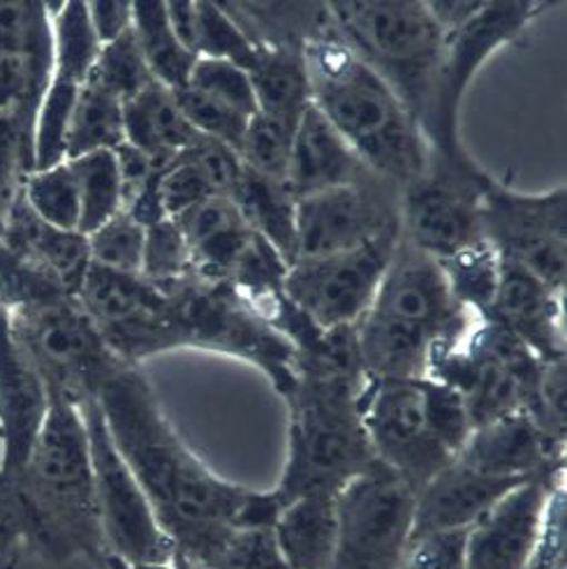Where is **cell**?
Masks as SVG:
<instances>
[{"label": "cell", "instance_id": "6da1fadb", "mask_svg": "<svg viewBox=\"0 0 567 569\" xmlns=\"http://www.w3.org/2000/svg\"><path fill=\"white\" fill-rule=\"evenodd\" d=\"M109 436L177 547V562L209 565L237 526L250 489L218 477L179 438L158 398L126 366L98 393Z\"/></svg>", "mask_w": 567, "mask_h": 569}, {"label": "cell", "instance_id": "7a4b0ae2", "mask_svg": "<svg viewBox=\"0 0 567 569\" xmlns=\"http://www.w3.org/2000/svg\"><path fill=\"white\" fill-rule=\"evenodd\" d=\"M364 382L355 327L327 331L314 352L295 357V385L282 396L290 412L288 459L271 489L282 507L308 493H338L380 463L361 421Z\"/></svg>", "mask_w": 567, "mask_h": 569}, {"label": "cell", "instance_id": "3957f363", "mask_svg": "<svg viewBox=\"0 0 567 569\" xmlns=\"http://www.w3.org/2000/svg\"><path fill=\"white\" fill-rule=\"evenodd\" d=\"M477 316L454 295L431 254L399 237L378 292L355 327L368 378L421 380L438 355L454 348Z\"/></svg>", "mask_w": 567, "mask_h": 569}, {"label": "cell", "instance_id": "277c9868", "mask_svg": "<svg viewBox=\"0 0 567 569\" xmlns=\"http://www.w3.org/2000/svg\"><path fill=\"white\" fill-rule=\"evenodd\" d=\"M304 59L314 104L371 172L401 192L429 172L431 147L412 111L331 23L306 42Z\"/></svg>", "mask_w": 567, "mask_h": 569}, {"label": "cell", "instance_id": "5b68a950", "mask_svg": "<svg viewBox=\"0 0 567 569\" xmlns=\"http://www.w3.org/2000/svg\"><path fill=\"white\" fill-rule=\"evenodd\" d=\"M12 487L23 500L31 535L49 558L81 556L105 569L89 431L79 406L49 396L31 457Z\"/></svg>", "mask_w": 567, "mask_h": 569}, {"label": "cell", "instance_id": "8992f818", "mask_svg": "<svg viewBox=\"0 0 567 569\" xmlns=\"http://www.w3.org/2000/svg\"><path fill=\"white\" fill-rule=\"evenodd\" d=\"M331 28L412 111L421 132L434 107L445 31L427 3L352 0L327 3Z\"/></svg>", "mask_w": 567, "mask_h": 569}, {"label": "cell", "instance_id": "52a82bcc", "mask_svg": "<svg viewBox=\"0 0 567 569\" xmlns=\"http://www.w3.org/2000/svg\"><path fill=\"white\" fill-rule=\"evenodd\" d=\"M12 336L33 363L49 396L81 406L93 401L123 363L77 297L8 310Z\"/></svg>", "mask_w": 567, "mask_h": 569}, {"label": "cell", "instance_id": "ba28073f", "mask_svg": "<svg viewBox=\"0 0 567 569\" xmlns=\"http://www.w3.org/2000/svg\"><path fill=\"white\" fill-rule=\"evenodd\" d=\"M183 348L213 350L250 361L286 396L295 385V348L230 282L190 276L165 290Z\"/></svg>", "mask_w": 567, "mask_h": 569}, {"label": "cell", "instance_id": "9c48e42d", "mask_svg": "<svg viewBox=\"0 0 567 569\" xmlns=\"http://www.w3.org/2000/svg\"><path fill=\"white\" fill-rule=\"evenodd\" d=\"M338 539L331 569H399L415 526V491L382 463L336 493Z\"/></svg>", "mask_w": 567, "mask_h": 569}, {"label": "cell", "instance_id": "30bf717a", "mask_svg": "<svg viewBox=\"0 0 567 569\" xmlns=\"http://www.w3.org/2000/svg\"><path fill=\"white\" fill-rule=\"evenodd\" d=\"M79 408L89 431L93 491L107 556L126 562H177V547L113 445L98 398Z\"/></svg>", "mask_w": 567, "mask_h": 569}, {"label": "cell", "instance_id": "8fae6325", "mask_svg": "<svg viewBox=\"0 0 567 569\" xmlns=\"http://www.w3.org/2000/svg\"><path fill=\"white\" fill-rule=\"evenodd\" d=\"M545 3H487L457 31L445 33V53L438 72L434 107L424 126L431 156L466 164L472 162L459 139V107L477 70L507 42L517 40Z\"/></svg>", "mask_w": 567, "mask_h": 569}, {"label": "cell", "instance_id": "7c38bea8", "mask_svg": "<svg viewBox=\"0 0 567 569\" xmlns=\"http://www.w3.org/2000/svg\"><path fill=\"white\" fill-rule=\"evenodd\" d=\"M359 408L376 459L399 475L415 496L454 461V453L431 426L424 378L380 380L366 376Z\"/></svg>", "mask_w": 567, "mask_h": 569}, {"label": "cell", "instance_id": "4fadbf2b", "mask_svg": "<svg viewBox=\"0 0 567 569\" xmlns=\"http://www.w3.org/2000/svg\"><path fill=\"white\" fill-rule=\"evenodd\" d=\"M479 230L503 258L524 264L551 288L565 292L567 197L565 186L543 194L515 192L498 181L481 192Z\"/></svg>", "mask_w": 567, "mask_h": 569}, {"label": "cell", "instance_id": "5bb4252c", "mask_svg": "<svg viewBox=\"0 0 567 569\" xmlns=\"http://www.w3.org/2000/svg\"><path fill=\"white\" fill-rule=\"evenodd\" d=\"M77 299L96 322L105 343L128 366L183 348L167 292L147 278L91 264Z\"/></svg>", "mask_w": 567, "mask_h": 569}, {"label": "cell", "instance_id": "9a60e30c", "mask_svg": "<svg viewBox=\"0 0 567 569\" xmlns=\"http://www.w3.org/2000/svg\"><path fill=\"white\" fill-rule=\"evenodd\" d=\"M401 232L316 260H297L282 290L320 331L348 329L366 316Z\"/></svg>", "mask_w": 567, "mask_h": 569}, {"label": "cell", "instance_id": "2e32d148", "mask_svg": "<svg viewBox=\"0 0 567 569\" xmlns=\"http://www.w3.org/2000/svg\"><path fill=\"white\" fill-rule=\"evenodd\" d=\"M401 232V190L378 174L297 199V260L346 252Z\"/></svg>", "mask_w": 567, "mask_h": 569}, {"label": "cell", "instance_id": "e0dca14e", "mask_svg": "<svg viewBox=\"0 0 567 569\" xmlns=\"http://www.w3.org/2000/svg\"><path fill=\"white\" fill-rule=\"evenodd\" d=\"M489 183L475 162L431 156L429 172L401 192V237L438 262L481 239L479 199Z\"/></svg>", "mask_w": 567, "mask_h": 569}, {"label": "cell", "instance_id": "ac0fdd59", "mask_svg": "<svg viewBox=\"0 0 567 569\" xmlns=\"http://www.w3.org/2000/svg\"><path fill=\"white\" fill-rule=\"evenodd\" d=\"M565 470L519 483L468 530V569H530Z\"/></svg>", "mask_w": 567, "mask_h": 569}, {"label": "cell", "instance_id": "d6986e66", "mask_svg": "<svg viewBox=\"0 0 567 569\" xmlns=\"http://www.w3.org/2000/svg\"><path fill=\"white\" fill-rule=\"evenodd\" d=\"M49 410V391L12 336L0 306V481L12 487L31 457Z\"/></svg>", "mask_w": 567, "mask_h": 569}, {"label": "cell", "instance_id": "ffe728a7", "mask_svg": "<svg viewBox=\"0 0 567 569\" xmlns=\"http://www.w3.org/2000/svg\"><path fill=\"white\" fill-rule=\"evenodd\" d=\"M565 292L551 288L524 264L503 258L498 288L487 318L515 333L543 361L565 359Z\"/></svg>", "mask_w": 567, "mask_h": 569}, {"label": "cell", "instance_id": "44dd1931", "mask_svg": "<svg viewBox=\"0 0 567 569\" xmlns=\"http://www.w3.org/2000/svg\"><path fill=\"white\" fill-rule=\"evenodd\" d=\"M489 477L528 481L565 470V445L549 438L526 412L479 426L454 459Z\"/></svg>", "mask_w": 567, "mask_h": 569}, {"label": "cell", "instance_id": "7402d4cb", "mask_svg": "<svg viewBox=\"0 0 567 569\" xmlns=\"http://www.w3.org/2000/svg\"><path fill=\"white\" fill-rule=\"evenodd\" d=\"M519 483L524 481L489 477L466 468L459 461H451L415 496L412 537L438 530L472 528Z\"/></svg>", "mask_w": 567, "mask_h": 569}, {"label": "cell", "instance_id": "603a6c76", "mask_svg": "<svg viewBox=\"0 0 567 569\" xmlns=\"http://www.w3.org/2000/svg\"><path fill=\"white\" fill-rule=\"evenodd\" d=\"M368 174L361 158L348 141L322 117V111L310 104L299 119L292 147V162L288 188L299 199L338 186H350Z\"/></svg>", "mask_w": 567, "mask_h": 569}, {"label": "cell", "instance_id": "cb8c5ba5", "mask_svg": "<svg viewBox=\"0 0 567 569\" xmlns=\"http://www.w3.org/2000/svg\"><path fill=\"white\" fill-rule=\"evenodd\" d=\"M3 241L28 254V258L59 280L72 297H77L81 280L91 267L89 237L47 224L28 209L23 197L17 194L10 204Z\"/></svg>", "mask_w": 567, "mask_h": 569}, {"label": "cell", "instance_id": "d4e9b609", "mask_svg": "<svg viewBox=\"0 0 567 569\" xmlns=\"http://www.w3.org/2000/svg\"><path fill=\"white\" fill-rule=\"evenodd\" d=\"M123 121L128 144L145 151L158 167L172 164L202 139L186 121L175 93L158 81L123 104Z\"/></svg>", "mask_w": 567, "mask_h": 569}, {"label": "cell", "instance_id": "484cf974", "mask_svg": "<svg viewBox=\"0 0 567 569\" xmlns=\"http://www.w3.org/2000/svg\"><path fill=\"white\" fill-rule=\"evenodd\" d=\"M273 535L290 569H331L338 539L336 493L290 500L280 509Z\"/></svg>", "mask_w": 567, "mask_h": 569}, {"label": "cell", "instance_id": "4316f807", "mask_svg": "<svg viewBox=\"0 0 567 569\" xmlns=\"http://www.w3.org/2000/svg\"><path fill=\"white\" fill-rule=\"evenodd\" d=\"M167 17L179 42L197 59L227 61L246 72L252 68L258 47L222 6L202 0H169Z\"/></svg>", "mask_w": 567, "mask_h": 569}, {"label": "cell", "instance_id": "83f0119b", "mask_svg": "<svg viewBox=\"0 0 567 569\" xmlns=\"http://www.w3.org/2000/svg\"><path fill=\"white\" fill-rule=\"evenodd\" d=\"M258 56L248 70L258 109L273 119L299 123L314 104L304 49L292 44H255Z\"/></svg>", "mask_w": 567, "mask_h": 569}, {"label": "cell", "instance_id": "f1b7e54d", "mask_svg": "<svg viewBox=\"0 0 567 569\" xmlns=\"http://www.w3.org/2000/svg\"><path fill=\"white\" fill-rule=\"evenodd\" d=\"M232 202L250 230L271 243L290 269L297 262V197L288 183L265 179L243 167Z\"/></svg>", "mask_w": 567, "mask_h": 569}, {"label": "cell", "instance_id": "f546056e", "mask_svg": "<svg viewBox=\"0 0 567 569\" xmlns=\"http://www.w3.org/2000/svg\"><path fill=\"white\" fill-rule=\"evenodd\" d=\"M132 31L145 56L151 77L169 91L183 89L197 63L175 36L162 0H137L132 3Z\"/></svg>", "mask_w": 567, "mask_h": 569}, {"label": "cell", "instance_id": "4dcf8cb0", "mask_svg": "<svg viewBox=\"0 0 567 569\" xmlns=\"http://www.w3.org/2000/svg\"><path fill=\"white\" fill-rule=\"evenodd\" d=\"M44 6L51 19V74L83 87L102 49L89 19V8L81 0Z\"/></svg>", "mask_w": 567, "mask_h": 569}, {"label": "cell", "instance_id": "1f68e13d", "mask_svg": "<svg viewBox=\"0 0 567 569\" xmlns=\"http://www.w3.org/2000/svg\"><path fill=\"white\" fill-rule=\"evenodd\" d=\"M126 141L123 102L102 89L83 83L79 89L66 141V160L96 151H113Z\"/></svg>", "mask_w": 567, "mask_h": 569}, {"label": "cell", "instance_id": "d6a6232c", "mask_svg": "<svg viewBox=\"0 0 567 569\" xmlns=\"http://www.w3.org/2000/svg\"><path fill=\"white\" fill-rule=\"evenodd\" d=\"M79 192V234L91 237L123 211V186L113 151H96L68 160Z\"/></svg>", "mask_w": 567, "mask_h": 569}, {"label": "cell", "instance_id": "836d02e7", "mask_svg": "<svg viewBox=\"0 0 567 569\" xmlns=\"http://www.w3.org/2000/svg\"><path fill=\"white\" fill-rule=\"evenodd\" d=\"M438 264L454 299L475 316H485L498 288L500 252L481 237Z\"/></svg>", "mask_w": 567, "mask_h": 569}, {"label": "cell", "instance_id": "e575fe53", "mask_svg": "<svg viewBox=\"0 0 567 569\" xmlns=\"http://www.w3.org/2000/svg\"><path fill=\"white\" fill-rule=\"evenodd\" d=\"M79 89V83L51 74L33 121L31 172L66 162L68 128Z\"/></svg>", "mask_w": 567, "mask_h": 569}, {"label": "cell", "instance_id": "d590c367", "mask_svg": "<svg viewBox=\"0 0 567 569\" xmlns=\"http://www.w3.org/2000/svg\"><path fill=\"white\" fill-rule=\"evenodd\" d=\"M19 194L40 220L59 230L79 232V192L72 169L66 162L28 172L19 186Z\"/></svg>", "mask_w": 567, "mask_h": 569}, {"label": "cell", "instance_id": "8d00e7d4", "mask_svg": "<svg viewBox=\"0 0 567 569\" xmlns=\"http://www.w3.org/2000/svg\"><path fill=\"white\" fill-rule=\"evenodd\" d=\"M297 126L282 119H273L262 111L255 113L237 149L248 172L288 183Z\"/></svg>", "mask_w": 567, "mask_h": 569}, {"label": "cell", "instance_id": "74e56055", "mask_svg": "<svg viewBox=\"0 0 567 569\" xmlns=\"http://www.w3.org/2000/svg\"><path fill=\"white\" fill-rule=\"evenodd\" d=\"M153 81L156 79L147 68V61L145 56H141L132 28L113 42L102 44L98 59L91 68V74L87 79V83H91V87L119 98L123 104L137 93L145 91Z\"/></svg>", "mask_w": 567, "mask_h": 569}, {"label": "cell", "instance_id": "f35d334b", "mask_svg": "<svg viewBox=\"0 0 567 569\" xmlns=\"http://www.w3.org/2000/svg\"><path fill=\"white\" fill-rule=\"evenodd\" d=\"M145 243L147 227L137 222L128 211H121L89 237L91 264L117 273L141 276Z\"/></svg>", "mask_w": 567, "mask_h": 569}, {"label": "cell", "instance_id": "ab89813d", "mask_svg": "<svg viewBox=\"0 0 567 569\" xmlns=\"http://www.w3.org/2000/svg\"><path fill=\"white\" fill-rule=\"evenodd\" d=\"M190 276H195L192 254L177 222L162 220L147 227L141 278H147L160 290H167Z\"/></svg>", "mask_w": 567, "mask_h": 569}, {"label": "cell", "instance_id": "60d3db41", "mask_svg": "<svg viewBox=\"0 0 567 569\" xmlns=\"http://www.w3.org/2000/svg\"><path fill=\"white\" fill-rule=\"evenodd\" d=\"M175 100L186 117V121L200 132L207 139L220 141V144L239 149L241 137L250 123L248 117L239 113L237 109L227 107L200 91H195L190 87H183L179 91H172Z\"/></svg>", "mask_w": 567, "mask_h": 569}, {"label": "cell", "instance_id": "b9f144b4", "mask_svg": "<svg viewBox=\"0 0 567 569\" xmlns=\"http://www.w3.org/2000/svg\"><path fill=\"white\" fill-rule=\"evenodd\" d=\"M186 87L200 91L227 107L237 109L248 119H252L255 113L260 111L248 72L235 63L213 61V59H197Z\"/></svg>", "mask_w": 567, "mask_h": 569}, {"label": "cell", "instance_id": "7bdbcfd3", "mask_svg": "<svg viewBox=\"0 0 567 569\" xmlns=\"http://www.w3.org/2000/svg\"><path fill=\"white\" fill-rule=\"evenodd\" d=\"M211 569H290L280 553L273 528H235L216 558L205 565Z\"/></svg>", "mask_w": 567, "mask_h": 569}, {"label": "cell", "instance_id": "ee69618b", "mask_svg": "<svg viewBox=\"0 0 567 569\" xmlns=\"http://www.w3.org/2000/svg\"><path fill=\"white\" fill-rule=\"evenodd\" d=\"M468 530H438L410 537L399 569H468Z\"/></svg>", "mask_w": 567, "mask_h": 569}, {"label": "cell", "instance_id": "f6af8a7d", "mask_svg": "<svg viewBox=\"0 0 567 569\" xmlns=\"http://www.w3.org/2000/svg\"><path fill=\"white\" fill-rule=\"evenodd\" d=\"M87 8L100 44L113 42L132 28V3L128 0H93Z\"/></svg>", "mask_w": 567, "mask_h": 569}, {"label": "cell", "instance_id": "bcb514c9", "mask_svg": "<svg viewBox=\"0 0 567 569\" xmlns=\"http://www.w3.org/2000/svg\"><path fill=\"white\" fill-rule=\"evenodd\" d=\"M427 6L442 31L451 33L477 17L487 3H481V0H431Z\"/></svg>", "mask_w": 567, "mask_h": 569}, {"label": "cell", "instance_id": "7dc6e473", "mask_svg": "<svg viewBox=\"0 0 567 569\" xmlns=\"http://www.w3.org/2000/svg\"><path fill=\"white\" fill-rule=\"evenodd\" d=\"M105 569H183L179 562H126L121 558L107 556Z\"/></svg>", "mask_w": 567, "mask_h": 569}, {"label": "cell", "instance_id": "c3c4849f", "mask_svg": "<svg viewBox=\"0 0 567 569\" xmlns=\"http://www.w3.org/2000/svg\"><path fill=\"white\" fill-rule=\"evenodd\" d=\"M183 565V569H211V567H205V565H192V562H179Z\"/></svg>", "mask_w": 567, "mask_h": 569}, {"label": "cell", "instance_id": "681fc988", "mask_svg": "<svg viewBox=\"0 0 567 569\" xmlns=\"http://www.w3.org/2000/svg\"><path fill=\"white\" fill-rule=\"evenodd\" d=\"M556 569H567V562H563V565H558Z\"/></svg>", "mask_w": 567, "mask_h": 569}]
</instances>
